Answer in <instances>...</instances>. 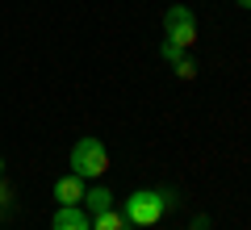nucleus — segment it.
Wrapping results in <instances>:
<instances>
[{
  "label": "nucleus",
  "mask_w": 251,
  "mask_h": 230,
  "mask_svg": "<svg viewBox=\"0 0 251 230\" xmlns=\"http://www.w3.org/2000/svg\"><path fill=\"white\" fill-rule=\"evenodd\" d=\"M50 230H92V213L84 205H59L50 218Z\"/></svg>",
  "instance_id": "4"
},
{
  "label": "nucleus",
  "mask_w": 251,
  "mask_h": 230,
  "mask_svg": "<svg viewBox=\"0 0 251 230\" xmlns=\"http://www.w3.org/2000/svg\"><path fill=\"white\" fill-rule=\"evenodd\" d=\"M92 230H134L126 222L122 209H105V213H92Z\"/></svg>",
  "instance_id": "7"
},
{
  "label": "nucleus",
  "mask_w": 251,
  "mask_h": 230,
  "mask_svg": "<svg viewBox=\"0 0 251 230\" xmlns=\"http://www.w3.org/2000/svg\"><path fill=\"white\" fill-rule=\"evenodd\" d=\"M84 188H88V180H80L75 172H67V176L54 180V201H59V205H80L84 201Z\"/></svg>",
  "instance_id": "5"
},
{
  "label": "nucleus",
  "mask_w": 251,
  "mask_h": 230,
  "mask_svg": "<svg viewBox=\"0 0 251 230\" xmlns=\"http://www.w3.org/2000/svg\"><path fill=\"white\" fill-rule=\"evenodd\" d=\"M176 205H180V197L172 193V188H138V193L126 197L122 213H126L130 226H155V222L168 209H176Z\"/></svg>",
  "instance_id": "1"
},
{
  "label": "nucleus",
  "mask_w": 251,
  "mask_h": 230,
  "mask_svg": "<svg viewBox=\"0 0 251 230\" xmlns=\"http://www.w3.org/2000/svg\"><path fill=\"white\" fill-rule=\"evenodd\" d=\"M234 4H239V9H251V0H234Z\"/></svg>",
  "instance_id": "12"
},
{
  "label": "nucleus",
  "mask_w": 251,
  "mask_h": 230,
  "mask_svg": "<svg viewBox=\"0 0 251 230\" xmlns=\"http://www.w3.org/2000/svg\"><path fill=\"white\" fill-rule=\"evenodd\" d=\"M172 71H176L180 80H197V63L188 59V54H184V59H180V63H176V67H172Z\"/></svg>",
  "instance_id": "9"
},
{
  "label": "nucleus",
  "mask_w": 251,
  "mask_h": 230,
  "mask_svg": "<svg viewBox=\"0 0 251 230\" xmlns=\"http://www.w3.org/2000/svg\"><path fill=\"white\" fill-rule=\"evenodd\" d=\"M9 209H13V188L4 180V172H0V213H9Z\"/></svg>",
  "instance_id": "10"
},
{
  "label": "nucleus",
  "mask_w": 251,
  "mask_h": 230,
  "mask_svg": "<svg viewBox=\"0 0 251 230\" xmlns=\"http://www.w3.org/2000/svg\"><path fill=\"white\" fill-rule=\"evenodd\" d=\"M159 54H163V59H168V63H172V67H176V63H180V59H184V54H188V51H184V46H176V42H168V38H163V46H159Z\"/></svg>",
  "instance_id": "8"
},
{
  "label": "nucleus",
  "mask_w": 251,
  "mask_h": 230,
  "mask_svg": "<svg viewBox=\"0 0 251 230\" xmlns=\"http://www.w3.org/2000/svg\"><path fill=\"white\" fill-rule=\"evenodd\" d=\"M0 172H4V159H0Z\"/></svg>",
  "instance_id": "13"
},
{
  "label": "nucleus",
  "mask_w": 251,
  "mask_h": 230,
  "mask_svg": "<svg viewBox=\"0 0 251 230\" xmlns=\"http://www.w3.org/2000/svg\"><path fill=\"white\" fill-rule=\"evenodd\" d=\"M193 230H209V218H205V213H201V218L193 222Z\"/></svg>",
  "instance_id": "11"
},
{
  "label": "nucleus",
  "mask_w": 251,
  "mask_h": 230,
  "mask_svg": "<svg viewBox=\"0 0 251 230\" xmlns=\"http://www.w3.org/2000/svg\"><path fill=\"white\" fill-rule=\"evenodd\" d=\"M163 34H168V42L176 46H193L197 42V17H193V9L188 4H172L168 13H163Z\"/></svg>",
  "instance_id": "3"
},
{
  "label": "nucleus",
  "mask_w": 251,
  "mask_h": 230,
  "mask_svg": "<svg viewBox=\"0 0 251 230\" xmlns=\"http://www.w3.org/2000/svg\"><path fill=\"white\" fill-rule=\"evenodd\" d=\"M72 172L80 180H100L109 172V151H105V142H100L97 134L75 138V147H72Z\"/></svg>",
  "instance_id": "2"
},
{
  "label": "nucleus",
  "mask_w": 251,
  "mask_h": 230,
  "mask_svg": "<svg viewBox=\"0 0 251 230\" xmlns=\"http://www.w3.org/2000/svg\"><path fill=\"white\" fill-rule=\"evenodd\" d=\"M84 209L88 213H105V209H113V193H109L105 184H92V188H84Z\"/></svg>",
  "instance_id": "6"
}]
</instances>
